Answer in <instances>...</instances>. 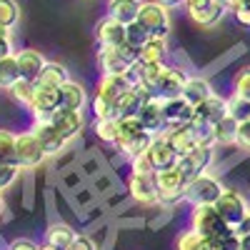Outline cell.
<instances>
[{
	"instance_id": "cell-27",
	"label": "cell",
	"mask_w": 250,
	"mask_h": 250,
	"mask_svg": "<svg viewBox=\"0 0 250 250\" xmlns=\"http://www.w3.org/2000/svg\"><path fill=\"white\" fill-rule=\"evenodd\" d=\"M140 5H143V0H108V15L128 25L133 20H138Z\"/></svg>"
},
{
	"instance_id": "cell-22",
	"label": "cell",
	"mask_w": 250,
	"mask_h": 250,
	"mask_svg": "<svg viewBox=\"0 0 250 250\" xmlns=\"http://www.w3.org/2000/svg\"><path fill=\"white\" fill-rule=\"evenodd\" d=\"M195 115H198L200 120H205V123H210V125L220 123V120L228 115V98H223V95L213 93L210 98L203 100L200 105L195 108Z\"/></svg>"
},
{
	"instance_id": "cell-24",
	"label": "cell",
	"mask_w": 250,
	"mask_h": 250,
	"mask_svg": "<svg viewBox=\"0 0 250 250\" xmlns=\"http://www.w3.org/2000/svg\"><path fill=\"white\" fill-rule=\"evenodd\" d=\"M143 103H145V98L140 95L138 88H130V90L120 93V98H118V103H115V110H113V118H115V120H123V118L138 115L140 108H143Z\"/></svg>"
},
{
	"instance_id": "cell-44",
	"label": "cell",
	"mask_w": 250,
	"mask_h": 250,
	"mask_svg": "<svg viewBox=\"0 0 250 250\" xmlns=\"http://www.w3.org/2000/svg\"><path fill=\"white\" fill-rule=\"evenodd\" d=\"M8 250H40V245L33 243V240H28V238H18V240L10 243Z\"/></svg>"
},
{
	"instance_id": "cell-46",
	"label": "cell",
	"mask_w": 250,
	"mask_h": 250,
	"mask_svg": "<svg viewBox=\"0 0 250 250\" xmlns=\"http://www.w3.org/2000/svg\"><path fill=\"white\" fill-rule=\"evenodd\" d=\"M220 248L223 250H240V235L238 233H230L228 238L220 240Z\"/></svg>"
},
{
	"instance_id": "cell-9",
	"label": "cell",
	"mask_w": 250,
	"mask_h": 250,
	"mask_svg": "<svg viewBox=\"0 0 250 250\" xmlns=\"http://www.w3.org/2000/svg\"><path fill=\"white\" fill-rule=\"evenodd\" d=\"M213 158H215V145H195L193 150H188L185 155L178 158V168L183 170L188 183H190L193 178L210 170Z\"/></svg>"
},
{
	"instance_id": "cell-11",
	"label": "cell",
	"mask_w": 250,
	"mask_h": 250,
	"mask_svg": "<svg viewBox=\"0 0 250 250\" xmlns=\"http://www.w3.org/2000/svg\"><path fill=\"white\" fill-rule=\"evenodd\" d=\"M128 190H130V198L140 205H158L155 170H130Z\"/></svg>"
},
{
	"instance_id": "cell-16",
	"label": "cell",
	"mask_w": 250,
	"mask_h": 250,
	"mask_svg": "<svg viewBox=\"0 0 250 250\" xmlns=\"http://www.w3.org/2000/svg\"><path fill=\"white\" fill-rule=\"evenodd\" d=\"M60 108V90L58 88H48V85H38L35 83V93L28 103V110L33 115V120L48 118L53 110Z\"/></svg>"
},
{
	"instance_id": "cell-33",
	"label": "cell",
	"mask_w": 250,
	"mask_h": 250,
	"mask_svg": "<svg viewBox=\"0 0 250 250\" xmlns=\"http://www.w3.org/2000/svg\"><path fill=\"white\" fill-rule=\"evenodd\" d=\"M133 68H135L138 83H143V85H150V88H155V83L160 80L163 70L168 68V65H163V62H143V60H138Z\"/></svg>"
},
{
	"instance_id": "cell-25",
	"label": "cell",
	"mask_w": 250,
	"mask_h": 250,
	"mask_svg": "<svg viewBox=\"0 0 250 250\" xmlns=\"http://www.w3.org/2000/svg\"><path fill=\"white\" fill-rule=\"evenodd\" d=\"M75 240H78V233H75V228L68 225V223H53V225H48V230H45V243L55 245L58 250L73 248Z\"/></svg>"
},
{
	"instance_id": "cell-36",
	"label": "cell",
	"mask_w": 250,
	"mask_h": 250,
	"mask_svg": "<svg viewBox=\"0 0 250 250\" xmlns=\"http://www.w3.org/2000/svg\"><path fill=\"white\" fill-rule=\"evenodd\" d=\"M15 143L18 133L0 128V163H15Z\"/></svg>"
},
{
	"instance_id": "cell-38",
	"label": "cell",
	"mask_w": 250,
	"mask_h": 250,
	"mask_svg": "<svg viewBox=\"0 0 250 250\" xmlns=\"http://www.w3.org/2000/svg\"><path fill=\"white\" fill-rule=\"evenodd\" d=\"M228 115H230L233 120H238V123L250 120V100L233 93V98H228Z\"/></svg>"
},
{
	"instance_id": "cell-48",
	"label": "cell",
	"mask_w": 250,
	"mask_h": 250,
	"mask_svg": "<svg viewBox=\"0 0 250 250\" xmlns=\"http://www.w3.org/2000/svg\"><path fill=\"white\" fill-rule=\"evenodd\" d=\"M235 233H238V235H250V213H248V215H245V220L235 228Z\"/></svg>"
},
{
	"instance_id": "cell-42",
	"label": "cell",
	"mask_w": 250,
	"mask_h": 250,
	"mask_svg": "<svg viewBox=\"0 0 250 250\" xmlns=\"http://www.w3.org/2000/svg\"><path fill=\"white\" fill-rule=\"evenodd\" d=\"M235 148L250 153V120L238 123V140H235Z\"/></svg>"
},
{
	"instance_id": "cell-26",
	"label": "cell",
	"mask_w": 250,
	"mask_h": 250,
	"mask_svg": "<svg viewBox=\"0 0 250 250\" xmlns=\"http://www.w3.org/2000/svg\"><path fill=\"white\" fill-rule=\"evenodd\" d=\"M70 80V73L68 68L58 60H48L45 68L40 70V78H38V85H48V88H62L65 83Z\"/></svg>"
},
{
	"instance_id": "cell-30",
	"label": "cell",
	"mask_w": 250,
	"mask_h": 250,
	"mask_svg": "<svg viewBox=\"0 0 250 250\" xmlns=\"http://www.w3.org/2000/svg\"><path fill=\"white\" fill-rule=\"evenodd\" d=\"M215 90L210 88V83H208L205 78H190L188 80V85H185V90H183V98L190 103V105H200L203 100H208Z\"/></svg>"
},
{
	"instance_id": "cell-52",
	"label": "cell",
	"mask_w": 250,
	"mask_h": 250,
	"mask_svg": "<svg viewBox=\"0 0 250 250\" xmlns=\"http://www.w3.org/2000/svg\"><path fill=\"white\" fill-rule=\"evenodd\" d=\"M40 250H58L55 245H50V243H43V245H40Z\"/></svg>"
},
{
	"instance_id": "cell-8",
	"label": "cell",
	"mask_w": 250,
	"mask_h": 250,
	"mask_svg": "<svg viewBox=\"0 0 250 250\" xmlns=\"http://www.w3.org/2000/svg\"><path fill=\"white\" fill-rule=\"evenodd\" d=\"M183 8H185L188 18L200 28H215L228 13V8L220 0H185Z\"/></svg>"
},
{
	"instance_id": "cell-37",
	"label": "cell",
	"mask_w": 250,
	"mask_h": 250,
	"mask_svg": "<svg viewBox=\"0 0 250 250\" xmlns=\"http://www.w3.org/2000/svg\"><path fill=\"white\" fill-rule=\"evenodd\" d=\"M8 93L13 95V100L18 103V105L28 108V103H30V98H33V93H35V83H33V80H25V78H20Z\"/></svg>"
},
{
	"instance_id": "cell-41",
	"label": "cell",
	"mask_w": 250,
	"mask_h": 250,
	"mask_svg": "<svg viewBox=\"0 0 250 250\" xmlns=\"http://www.w3.org/2000/svg\"><path fill=\"white\" fill-rule=\"evenodd\" d=\"M233 93L240 95V98H245V100H250V65L243 68V70H238V75L233 80Z\"/></svg>"
},
{
	"instance_id": "cell-31",
	"label": "cell",
	"mask_w": 250,
	"mask_h": 250,
	"mask_svg": "<svg viewBox=\"0 0 250 250\" xmlns=\"http://www.w3.org/2000/svg\"><path fill=\"white\" fill-rule=\"evenodd\" d=\"M140 60L168 65V45H165V38H150L148 43L140 48Z\"/></svg>"
},
{
	"instance_id": "cell-50",
	"label": "cell",
	"mask_w": 250,
	"mask_h": 250,
	"mask_svg": "<svg viewBox=\"0 0 250 250\" xmlns=\"http://www.w3.org/2000/svg\"><path fill=\"white\" fill-rule=\"evenodd\" d=\"M160 5H165L168 10H173V8H180V5H185V0H158Z\"/></svg>"
},
{
	"instance_id": "cell-3",
	"label": "cell",
	"mask_w": 250,
	"mask_h": 250,
	"mask_svg": "<svg viewBox=\"0 0 250 250\" xmlns=\"http://www.w3.org/2000/svg\"><path fill=\"white\" fill-rule=\"evenodd\" d=\"M190 228L195 233H200L203 238H210V240H223L230 233H235V228H230L223 220V215L218 213L215 205H195L190 213Z\"/></svg>"
},
{
	"instance_id": "cell-13",
	"label": "cell",
	"mask_w": 250,
	"mask_h": 250,
	"mask_svg": "<svg viewBox=\"0 0 250 250\" xmlns=\"http://www.w3.org/2000/svg\"><path fill=\"white\" fill-rule=\"evenodd\" d=\"M95 40H98L100 48H120V45H125V40H128V25L110 18V15H105L95 25Z\"/></svg>"
},
{
	"instance_id": "cell-12",
	"label": "cell",
	"mask_w": 250,
	"mask_h": 250,
	"mask_svg": "<svg viewBox=\"0 0 250 250\" xmlns=\"http://www.w3.org/2000/svg\"><path fill=\"white\" fill-rule=\"evenodd\" d=\"M48 120L55 125V128L60 130V135L65 138L68 143L73 138H78L83 133V128H85V115H83V110H70V108H58L48 115Z\"/></svg>"
},
{
	"instance_id": "cell-15",
	"label": "cell",
	"mask_w": 250,
	"mask_h": 250,
	"mask_svg": "<svg viewBox=\"0 0 250 250\" xmlns=\"http://www.w3.org/2000/svg\"><path fill=\"white\" fill-rule=\"evenodd\" d=\"M188 80H190V75H188L183 68L168 65V68L163 70L160 80L155 83V93H158V98H163V100L183 98V90H185V85H188Z\"/></svg>"
},
{
	"instance_id": "cell-49",
	"label": "cell",
	"mask_w": 250,
	"mask_h": 250,
	"mask_svg": "<svg viewBox=\"0 0 250 250\" xmlns=\"http://www.w3.org/2000/svg\"><path fill=\"white\" fill-rule=\"evenodd\" d=\"M245 3H248V0H225V8H228V13H233L240 5H245Z\"/></svg>"
},
{
	"instance_id": "cell-45",
	"label": "cell",
	"mask_w": 250,
	"mask_h": 250,
	"mask_svg": "<svg viewBox=\"0 0 250 250\" xmlns=\"http://www.w3.org/2000/svg\"><path fill=\"white\" fill-rule=\"evenodd\" d=\"M0 48H5L8 53H15L13 50V30L3 28V25H0Z\"/></svg>"
},
{
	"instance_id": "cell-6",
	"label": "cell",
	"mask_w": 250,
	"mask_h": 250,
	"mask_svg": "<svg viewBox=\"0 0 250 250\" xmlns=\"http://www.w3.org/2000/svg\"><path fill=\"white\" fill-rule=\"evenodd\" d=\"M138 23L153 38L168 40V35H170V10L165 5H160L158 0H143L140 13H138Z\"/></svg>"
},
{
	"instance_id": "cell-2",
	"label": "cell",
	"mask_w": 250,
	"mask_h": 250,
	"mask_svg": "<svg viewBox=\"0 0 250 250\" xmlns=\"http://www.w3.org/2000/svg\"><path fill=\"white\" fill-rule=\"evenodd\" d=\"M155 185H158V205L173 208V205L185 200L188 178L183 175V170L178 168V165L155 170Z\"/></svg>"
},
{
	"instance_id": "cell-51",
	"label": "cell",
	"mask_w": 250,
	"mask_h": 250,
	"mask_svg": "<svg viewBox=\"0 0 250 250\" xmlns=\"http://www.w3.org/2000/svg\"><path fill=\"white\" fill-rule=\"evenodd\" d=\"M240 250H250V235H240Z\"/></svg>"
},
{
	"instance_id": "cell-19",
	"label": "cell",
	"mask_w": 250,
	"mask_h": 250,
	"mask_svg": "<svg viewBox=\"0 0 250 250\" xmlns=\"http://www.w3.org/2000/svg\"><path fill=\"white\" fill-rule=\"evenodd\" d=\"M145 155H148L150 165H153V170H160V168H170V165H178V153L170 148V143L165 140L163 135H155L153 143H150V148L145 150Z\"/></svg>"
},
{
	"instance_id": "cell-7",
	"label": "cell",
	"mask_w": 250,
	"mask_h": 250,
	"mask_svg": "<svg viewBox=\"0 0 250 250\" xmlns=\"http://www.w3.org/2000/svg\"><path fill=\"white\" fill-rule=\"evenodd\" d=\"M45 150H43V145H40L38 135L30 130H23V133H18V143H15V163L20 165L23 170H35L40 168V165L45 163Z\"/></svg>"
},
{
	"instance_id": "cell-28",
	"label": "cell",
	"mask_w": 250,
	"mask_h": 250,
	"mask_svg": "<svg viewBox=\"0 0 250 250\" xmlns=\"http://www.w3.org/2000/svg\"><path fill=\"white\" fill-rule=\"evenodd\" d=\"M213 138H215V148H233L238 140V120L225 115L220 123L213 125Z\"/></svg>"
},
{
	"instance_id": "cell-4",
	"label": "cell",
	"mask_w": 250,
	"mask_h": 250,
	"mask_svg": "<svg viewBox=\"0 0 250 250\" xmlns=\"http://www.w3.org/2000/svg\"><path fill=\"white\" fill-rule=\"evenodd\" d=\"M95 60L100 75H125L140 60V50L128 43L120 48H100Z\"/></svg>"
},
{
	"instance_id": "cell-29",
	"label": "cell",
	"mask_w": 250,
	"mask_h": 250,
	"mask_svg": "<svg viewBox=\"0 0 250 250\" xmlns=\"http://www.w3.org/2000/svg\"><path fill=\"white\" fill-rule=\"evenodd\" d=\"M175 250H223V248H220V240L203 238L200 233H195L193 228H190V230H185V233L178 238Z\"/></svg>"
},
{
	"instance_id": "cell-32",
	"label": "cell",
	"mask_w": 250,
	"mask_h": 250,
	"mask_svg": "<svg viewBox=\"0 0 250 250\" xmlns=\"http://www.w3.org/2000/svg\"><path fill=\"white\" fill-rule=\"evenodd\" d=\"M20 78L23 75H20V65H18L15 53L5 55L3 60H0V90H10Z\"/></svg>"
},
{
	"instance_id": "cell-39",
	"label": "cell",
	"mask_w": 250,
	"mask_h": 250,
	"mask_svg": "<svg viewBox=\"0 0 250 250\" xmlns=\"http://www.w3.org/2000/svg\"><path fill=\"white\" fill-rule=\"evenodd\" d=\"M20 173H23V168L18 163H0V193L10 190Z\"/></svg>"
},
{
	"instance_id": "cell-35",
	"label": "cell",
	"mask_w": 250,
	"mask_h": 250,
	"mask_svg": "<svg viewBox=\"0 0 250 250\" xmlns=\"http://www.w3.org/2000/svg\"><path fill=\"white\" fill-rule=\"evenodd\" d=\"M18 23H20V5H18V0H0V25L13 30Z\"/></svg>"
},
{
	"instance_id": "cell-17",
	"label": "cell",
	"mask_w": 250,
	"mask_h": 250,
	"mask_svg": "<svg viewBox=\"0 0 250 250\" xmlns=\"http://www.w3.org/2000/svg\"><path fill=\"white\" fill-rule=\"evenodd\" d=\"M138 118L143 120L145 130H150L153 135H163L168 130V120H165V113H163V98H158V95L143 103Z\"/></svg>"
},
{
	"instance_id": "cell-5",
	"label": "cell",
	"mask_w": 250,
	"mask_h": 250,
	"mask_svg": "<svg viewBox=\"0 0 250 250\" xmlns=\"http://www.w3.org/2000/svg\"><path fill=\"white\" fill-rule=\"evenodd\" d=\"M225 193V185L210 175V173H203L198 178H193L188 183V190H185V203L195 205H215L220 200V195Z\"/></svg>"
},
{
	"instance_id": "cell-10",
	"label": "cell",
	"mask_w": 250,
	"mask_h": 250,
	"mask_svg": "<svg viewBox=\"0 0 250 250\" xmlns=\"http://www.w3.org/2000/svg\"><path fill=\"white\" fill-rule=\"evenodd\" d=\"M215 208H218V213L223 215V220L230 225V228H238L245 220V215L250 213L248 198L243 193H238V190H230V188H225V193L220 195V200L215 203Z\"/></svg>"
},
{
	"instance_id": "cell-40",
	"label": "cell",
	"mask_w": 250,
	"mask_h": 250,
	"mask_svg": "<svg viewBox=\"0 0 250 250\" xmlns=\"http://www.w3.org/2000/svg\"><path fill=\"white\" fill-rule=\"evenodd\" d=\"M153 35L148 33V30H145L140 23H138V20H133V23H128V40H125V43H128V45H133V48H143L145 43H148V40H150Z\"/></svg>"
},
{
	"instance_id": "cell-53",
	"label": "cell",
	"mask_w": 250,
	"mask_h": 250,
	"mask_svg": "<svg viewBox=\"0 0 250 250\" xmlns=\"http://www.w3.org/2000/svg\"><path fill=\"white\" fill-rule=\"evenodd\" d=\"M5 55H10V53H8V50H5V48H0V60H3V58H5Z\"/></svg>"
},
{
	"instance_id": "cell-34",
	"label": "cell",
	"mask_w": 250,
	"mask_h": 250,
	"mask_svg": "<svg viewBox=\"0 0 250 250\" xmlns=\"http://www.w3.org/2000/svg\"><path fill=\"white\" fill-rule=\"evenodd\" d=\"M93 130H95L98 140L108 143V145H115V140L120 135V120H115V118H95Z\"/></svg>"
},
{
	"instance_id": "cell-23",
	"label": "cell",
	"mask_w": 250,
	"mask_h": 250,
	"mask_svg": "<svg viewBox=\"0 0 250 250\" xmlns=\"http://www.w3.org/2000/svg\"><path fill=\"white\" fill-rule=\"evenodd\" d=\"M60 90V108H70V110H83L88 105V90L80 85L78 80H68Z\"/></svg>"
},
{
	"instance_id": "cell-18",
	"label": "cell",
	"mask_w": 250,
	"mask_h": 250,
	"mask_svg": "<svg viewBox=\"0 0 250 250\" xmlns=\"http://www.w3.org/2000/svg\"><path fill=\"white\" fill-rule=\"evenodd\" d=\"M163 138L170 143V148L178 153V155H185L188 150H193L198 140H195V133H193V125L190 123H178V125H168V130L163 133Z\"/></svg>"
},
{
	"instance_id": "cell-20",
	"label": "cell",
	"mask_w": 250,
	"mask_h": 250,
	"mask_svg": "<svg viewBox=\"0 0 250 250\" xmlns=\"http://www.w3.org/2000/svg\"><path fill=\"white\" fill-rule=\"evenodd\" d=\"M15 58H18V65H20V75H23L25 80L38 83L40 70H43L45 62H48V60L43 58V53H40V50H33V48H23V50L15 53Z\"/></svg>"
},
{
	"instance_id": "cell-47",
	"label": "cell",
	"mask_w": 250,
	"mask_h": 250,
	"mask_svg": "<svg viewBox=\"0 0 250 250\" xmlns=\"http://www.w3.org/2000/svg\"><path fill=\"white\" fill-rule=\"evenodd\" d=\"M68 250H98V248H95V243H93L90 238L78 235V240H75V243H73V248H68Z\"/></svg>"
},
{
	"instance_id": "cell-54",
	"label": "cell",
	"mask_w": 250,
	"mask_h": 250,
	"mask_svg": "<svg viewBox=\"0 0 250 250\" xmlns=\"http://www.w3.org/2000/svg\"><path fill=\"white\" fill-rule=\"evenodd\" d=\"M3 208H5V203H3V193H0V213H3Z\"/></svg>"
},
{
	"instance_id": "cell-43",
	"label": "cell",
	"mask_w": 250,
	"mask_h": 250,
	"mask_svg": "<svg viewBox=\"0 0 250 250\" xmlns=\"http://www.w3.org/2000/svg\"><path fill=\"white\" fill-rule=\"evenodd\" d=\"M233 18H235V23H238V25L250 28V8H248V5H240L238 10H233Z\"/></svg>"
},
{
	"instance_id": "cell-1",
	"label": "cell",
	"mask_w": 250,
	"mask_h": 250,
	"mask_svg": "<svg viewBox=\"0 0 250 250\" xmlns=\"http://www.w3.org/2000/svg\"><path fill=\"white\" fill-rule=\"evenodd\" d=\"M153 138H155V135H153L150 130H145L143 120H140L138 115H130V118H123V120H120V135H118V140H115L113 148H115L120 155H125L128 160H133V158L143 155L145 150L150 148Z\"/></svg>"
},
{
	"instance_id": "cell-21",
	"label": "cell",
	"mask_w": 250,
	"mask_h": 250,
	"mask_svg": "<svg viewBox=\"0 0 250 250\" xmlns=\"http://www.w3.org/2000/svg\"><path fill=\"white\" fill-rule=\"evenodd\" d=\"M163 113L168 125H178V123H193L195 118V105H190L185 98H170L163 100Z\"/></svg>"
},
{
	"instance_id": "cell-14",
	"label": "cell",
	"mask_w": 250,
	"mask_h": 250,
	"mask_svg": "<svg viewBox=\"0 0 250 250\" xmlns=\"http://www.w3.org/2000/svg\"><path fill=\"white\" fill-rule=\"evenodd\" d=\"M33 133L38 135L40 145H43V150L48 158H55L62 153V148L68 145V140L60 135V130L55 125L48 120V118H40V120H33Z\"/></svg>"
}]
</instances>
